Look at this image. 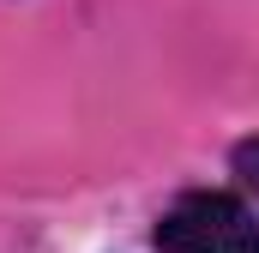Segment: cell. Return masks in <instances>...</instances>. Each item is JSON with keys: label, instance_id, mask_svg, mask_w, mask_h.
Listing matches in <instances>:
<instances>
[{"label": "cell", "instance_id": "cell-2", "mask_svg": "<svg viewBox=\"0 0 259 253\" xmlns=\"http://www.w3.org/2000/svg\"><path fill=\"white\" fill-rule=\"evenodd\" d=\"M235 175H241V181H247V193L259 199V139H247V145L235 151Z\"/></svg>", "mask_w": 259, "mask_h": 253}, {"label": "cell", "instance_id": "cell-1", "mask_svg": "<svg viewBox=\"0 0 259 253\" xmlns=\"http://www.w3.org/2000/svg\"><path fill=\"white\" fill-rule=\"evenodd\" d=\"M157 247L163 253H259V223L229 193H187L163 211Z\"/></svg>", "mask_w": 259, "mask_h": 253}]
</instances>
